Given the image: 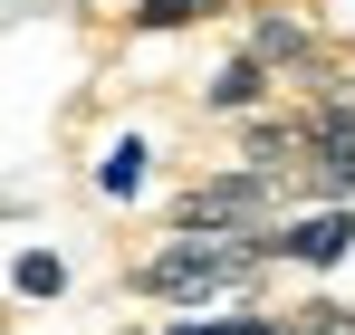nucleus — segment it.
Returning <instances> with one entry per match:
<instances>
[{
    "instance_id": "10",
    "label": "nucleus",
    "mask_w": 355,
    "mask_h": 335,
    "mask_svg": "<svg viewBox=\"0 0 355 335\" xmlns=\"http://www.w3.org/2000/svg\"><path fill=\"white\" fill-rule=\"evenodd\" d=\"M269 326V307H259V297H240V307H221V335H259Z\"/></svg>"
},
{
    "instance_id": "3",
    "label": "nucleus",
    "mask_w": 355,
    "mask_h": 335,
    "mask_svg": "<svg viewBox=\"0 0 355 335\" xmlns=\"http://www.w3.org/2000/svg\"><path fill=\"white\" fill-rule=\"evenodd\" d=\"M240 48L259 57V67H269V77L288 87V96L327 87V77L346 67V57H336V39H327V29H317V19H307L297 0H259V10L240 19Z\"/></svg>"
},
{
    "instance_id": "1",
    "label": "nucleus",
    "mask_w": 355,
    "mask_h": 335,
    "mask_svg": "<svg viewBox=\"0 0 355 335\" xmlns=\"http://www.w3.org/2000/svg\"><path fill=\"white\" fill-rule=\"evenodd\" d=\"M125 287L144 297V307H173V316H202V307H240V297H259L269 287V259H259V230L250 239H221V230H164Z\"/></svg>"
},
{
    "instance_id": "11",
    "label": "nucleus",
    "mask_w": 355,
    "mask_h": 335,
    "mask_svg": "<svg viewBox=\"0 0 355 335\" xmlns=\"http://www.w3.org/2000/svg\"><path fill=\"white\" fill-rule=\"evenodd\" d=\"M154 335H221V307H202V316H164Z\"/></svg>"
},
{
    "instance_id": "2",
    "label": "nucleus",
    "mask_w": 355,
    "mask_h": 335,
    "mask_svg": "<svg viewBox=\"0 0 355 335\" xmlns=\"http://www.w3.org/2000/svg\"><path fill=\"white\" fill-rule=\"evenodd\" d=\"M288 211H297V201H288L279 172H259V163H211V172H192L173 201H164V230H221V239H250V230L288 221Z\"/></svg>"
},
{
    "instance_id": "9",
    "label": "nucleus",
    "mask_w": 355,
    "mask_h": 335,
    "mask_svg": "<svg viewBox=\"0 0 355 335\" xmlns=\"http://www.w3.org/2000/svg\"><path fill=\"white\" fill-rule=\"evenodd\" d=\"M202 19H211L202 0H125V39H182Z\"/></svg>"
},
{
    "instance_id": "6",
    "label": "nucleus",
    "mask_w": 355,
    "mask_h": 335,
    "mask_svg": "<svg viewBox=\"0 0 355 335\" xmlns=\"http://www.w3.org/2000/svg\"><path fill=\"white\" fill-rule=\"evenodd\" d=\"M231 163H259V172H279V182L307 163V125H297V96H279L269 115L231 125Z\"/></svg>"
},
{
    "instance_id": "13",
    "label": "nucleus",
    "mask_w": 355,
    "mask_h": 335,
    "mask_svg": "<svg viewBox=\"0 0 355 335\" xmlns=\"http://www.w3.org/2000/svg\"><path fill=\"white\" fill-rule=\"evenodd\" d=\"M346 335H355V316H346Z\"/></svg>"
},
{
    "instance_id": "4",
    "label": "nucleus",
    "mask_w": 355,
    "mask_h": 335,
    "mask_svg": "<svg viewBox=\"0 0 355 335\" xmlns=\"http://www.w3.org/2000/svg\"><path fill=\"white\" fill-rule=\"evenodd\" d=\"M259 259L269 269H297V278H336L355 259V211H288V221L259 230Z\"/></svg>"
},
{
    "instance_id": "12",
    "label": "nucleus",
    "mask_w": 355,
    "mask_h": 335,
    "mask_svg": "<svg viewBox=\"0 0 355 335\" xmlns=\"http://www.w3.org/2000/svg\"><path fill=\"white\" fill-rule=\"evenodd\" d=\"M259 335H307V326H297L288 307H269V326H259Z\"/></svg>"
},
{
    "instance_id": "7",
    "label": "nucleus",
    "mask_w": 355,
    "mask_h": 335,
    "mask_svg": "<svg viewBox=\"0 0 355 335\" xmlns=\"http://www.w3.org/2000/svg\"><path fill=\"white\" fill-rule=\"evenodd\" d=\"M87 182H96V201H106V211H135V201L154 192V144H144L135 125L106 134V144H96V163H87Z\"/></svg>"
},
{
    "instance_id": "5",
    "label": "nucleus",
    "mask_w": 355,
    "mask_h": 335,
    "mask_svg": "<svg viewBox=\"0 0 355 335\" xmlns=\"http://www.w3.org/2000/svg\"><path fill=\"white\" fill-rule=\"evenodd\" d=\"M279 96H288V87H279V77H269L259 57L240 48V39H231V48H221V57H211V77L192 87V106L211 115V125H250V115H269V106H279Z\"/></svg>"
},
{
    "instance_id": "8",
    "label": "nucleus",
    "mask_w": 355,
    "mask_h": 335,
    "mask_svg": "<svg viewBox=\"0 0 355 335\" xmlns=\"http://www.w3.org/2000/svg\"><path fill=\"white\" fill-rule=\"evenodd\" d=\"M67 287H77V269H67L58 239H19L10 249V307H58Z\"/></svg>"
}]
</instances>
